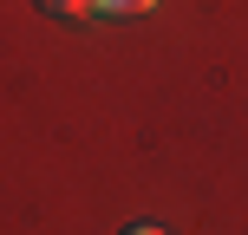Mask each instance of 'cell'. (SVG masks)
I'll use <instances>...</instances> for the list:
<instances>
[{"instance_id": "obj_1", "label": "cell", "mask_w": 248, "mask_h": 235, "mask_svg": "<svg viewBox=\"0 0 248 235\" xmlns=\"http://www.w3.org/2000/svg\"><path fill=\"white\" fill-rule=\"evenodd\" d=\"M52 20H98V0H39Z\"/></svg>"}, {"instance_id": "obj_2", "label": "cell", "mask_w": 248, "mask_h": 235, "mask_svg": "<svg viewBox=\"0 0 248 235\" xmlns=\"http://www.w3.org/2000/svg\"><path fill=\"white\" fill-rule=\"evenodd\" d=\"M157 0H98V20H124V13H150Z\"/></svg>"}, {"instance_id": "obj_3", "label": "cell", "mask_w": 248, "mask_h": 235, "mask_svg": "<svg viewBox=\"0 0 248 235\" xmlns=\"http://www.w3.org/2000/svg\"><path fill=\"white\" fill-rule=\"evenodd\" d=\"M124 235H163V229L157 222H137V229H124Z\"/></svg>"}]
</instances>
